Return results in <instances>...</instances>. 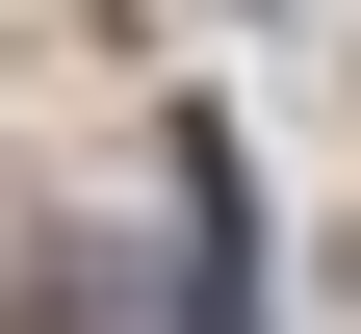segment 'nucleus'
<instances>
[{
    "label": "nucleus",
    "instance_id": "obj_1",
    "mask_svg": "<svg viewBox=\"0 0 361 334\" xmlns=\"http://www.w3.org/2000/svg\"><path fill=\"white\" fill-rule=\"evenodd\" d=\"M180 334H258V206H233V129L180 103Z\"/></svg>",
    "mask_w": 361,
    "mask_h": 334
}]
</instances>
